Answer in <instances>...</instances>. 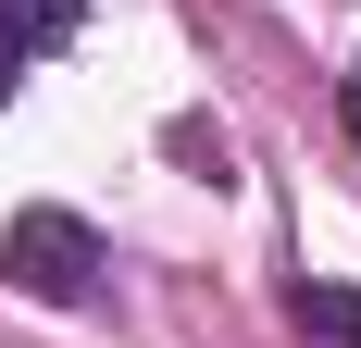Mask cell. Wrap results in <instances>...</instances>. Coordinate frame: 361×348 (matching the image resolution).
Here are the masks:
<instances>
[{
  "label": "cell",
  "instance_id": "obj_5",
  "mask_svg": "<svg viewBox=\"0 0 361 348\" xmlns=\"http://www.w3.org/2000/svg\"><path fill=\"white\" fill-rule=\"evenodd\" d=\"M0 100H13V63H0Z\"/></svg>",
  "mask_w": 361,
  "mask_h": 348
},
{
  "label": "cell",
  "instance_id": "obj_4",
  "mask_svg": "<svg viewBox=\"0 0 361 348\" xmlns=\"http://www.w3.org/2000/svg\"><path fill=\"white\" fill-rule=\"evenodd\" d=\"M336 112H349V137H361V63H349V75H336Z\"/></svg>",
  "mask_w": 361,
  "mask_h": 348
},
{
  "label": "cell",
  "instance_id": "obj_2",
  "mask_svg": "<svg viewBox=\"0 0 361 348\" xmlns=\"http://www.w3.org/2000/svg\"><path fill=\"white\" fill-rule=\"evenodd\" d=\"M75 25H87L75 0H0V63H13V75L50 63V50H75Z\"/></svg>",
  "mask_w": 361,
  "mask_h": 348
},
{
  "label": "cell",
  "instance_id": "obj_1",
  "mask_svg": "<svg viewBox=\"0 0 361 348\" xmlns=\"http://www.w3.org/2000/svg\"><path fill=\"white\" fill-rule=\"evenodd\" d=\"M0 274L25 286V299H50V311H87L100 299V237L75 224V211H13V237H0Z\"/></svg>",
  "mask_w": 361,
  "mask_h": 348
},
{
  "label": "cell",
  "instance_id": "obj_3",
  "mask_svg": "<svg viewBox=\"0 0 361 348\" xmlns=\"http://www.w3.org/2000/svg\"><path fill=\"white\" fill-rule=\"evenodd\" d=\"M287 311H299V336H312V348H361V286H336V274H312V286L287 299Z\"/></svg>",
  "mask_w": 361,
  "mask_h": 348
}]
</instances>
